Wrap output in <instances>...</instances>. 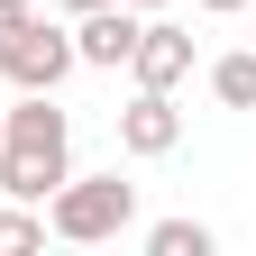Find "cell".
Listing matches in <instances>:
<instances>
[{
  "label": "cell",
  "mask_w": 256,
  "mask_h": 256,
  "mask_svg": "<svg viewBox=\"0 0 256 256\" xmlns=\"http://www.w3.org/2000/svg\"><path fill=\"white\" fill-rule=\"evenodd\" d=\"M74 174V110L55 92H18L0 101V202H37Z\"/></svg>",
  "instance_id": "obj_1"
},
{
  "label": "cell",
  "mask_w": 256,
  "mask_h": 256,
  "mask_svg": "<svg viewBox=\"0 0 256 256\" xmlns=\"http://www.w3.org/2000/svg\"><path fill=\"white\" fill-rule=\"evenodd\" d=\"M128 229H138V183L119 165L110 174H64L46 192V238H64V247H110Z\"/></svg>",
  "instance_id": "obj_2"
},
{
  "label": "cell",
  "mask_w": 256,
  "mask_h": 256,
  "mask_svg": "<svg viewBox=\"0 0 256 256\" xmlns=\"http://www.w3.org/2000/svg\"><path fill=\"white\" fill-rule=\"evenodd\" d=\"M82 64H74V28H55V18H28L10 46H0V82L10 92H64Z\"/></svg>",
  "instance_id": "obj_3"
},
{
  "label": "cell",
  "mask_w": 256,
  "mask_h": 256,
  "mask_svg": "<svg viewBox=\"0 0 256 256\" xmlns=\"http://www.w3.org/2000/svg\"><path fill=\"white\" fill-rule=\"evenodd\" d=\"M138 92H174V82H192V28H174L165 10H146V28H138V46H128V64H119Z\"/></svg>",
  "instance_id": "obj_4"
},
{
  "label": "cell",
  "mask_w": 256,
  "mask_h": 256,
  "mask_svg": "<svg viewBox=\"0 0 256 256\" xmlns=\"http://www.w3.org/2000/svg\"><path fill=\"white\" fill-rule=\"evenodd\" d=\"M64 28H74V64H82V74H119L128 46H138V28H146V10L101 0V10H82V18H64Z\"/></svg>",
  "instance_id": "obj_5"
},
{
  "label": "cell",
  "mask_w": 256,
  "mask_h": 256,
  "mask_svg": "<svg viewBox=\"0 0 256 256\" xmlns=\"http://www.w3.org/2000/svg\"><path fill=\"white\" fill-rule=\"evenodd\" d=\"M174 146H183V110H174V92H128V110H119V156L156 165V156H174Z\"/></svg>",
  "instance_id": "obj_6"
},
{
  "label": "cell",
  "mask_w": 256,
  "mask_h": 256,
  "mask_svg": "<svg viewBox=\"0 0 256 256\" xmlns=\"http://www.w3.org/2000/svg\"><path fill=\"white\" fill-rule=\"evenodd\" d=\"M210 101H220V110H256V46L210 55Z\"/></svg>",
  "instance_id": "obj_7"
},
{
  "label": "cell",
  "mask_w": 256,
  "mask_h": 256,
  "mask_svg": "<svg viewBox=\"0 0 256 256\" xmlns=\"http://www.w3.org/2000/svg\"><path fill=\"white\" fill-rule=\"evenodd\" d=\"M220 247V229H210V220H156V229H146V256H210Z\"/></svg>",
  "instance_id": "obj_8"
},
{
  "label": "cell",
  "mask_w": 256,
  "mask_h": 256,
  "mask_svg": "<svg viewBox=\"0 0 256 256\" xmlns=\"http://www.w3.org/2000/svg\"><path fill=\"white\" fill-rule=\"evenodd\" d=\"M46 247V210L37 202H0V256H37Z\"/></svg>",
  "instance_id": "obj_9"
},
{
  "label": "cell",
  "mask_w": 256,
  "mask_h": 256,
  "mask_svg": "<svg viewBox=\"0 0 256 256\" xmlns=\"http://www.w3.org/2000/svg\"><path fill=\"white\" fill-rule=\"evenodd\" d=\"M28 18H37V0H0V46H10V37H18Z\"/></svg>",
  "instance_id": "obj_10"
},
{
  "label": "cell",
  "mask_w": 256,
  "mask_h": 256,
  "mask_svg": "<svg viewBox=\"0 0 256 256\" xmlns=\"http://www.w3.org/2000/svg\"><path fill=\"white\" fill-rule=\"evenodd\" d=\"M192 10H202V18H238L247 0H192Z\"/></svg>",
  "instance_id": "obj_11"
},
{
  "label": "cell",
  "mask_w": 256,
  "mask_h": 256,
  "mask_svg": "<svg viewBox=\"0 0 256 256\" xmlns=\"http://www.w3.org/2000/svg\"><path fill=\"white\" fill-rule=\"evenodd\" d=\"M55 10H64V18H82V10H101V0H55Z\"/></svg>",
  "instance_id": "obj_12"
},
{
  "label": "cell",
  "mask_w": 256,
  "mask_h": 256,
  "mask_svg": "<svg viewBox=\"0 0 256 256\" xmlns=\"http://www.w3.org/2000/svg\"><path fill=\"white\" fill-rule=\"evenodd\" d=\"M238 18H247V46H256V0H247V10H238Z\"/></svg>",
  "instance_id": "obj_13"
},
{
  "label": "cell",
  "mask_w": 256,
  "mask_h": 256,
  "mask_svg": "<svg viewBox=\"0 0 256 256\" xmlns=\"http://www.w3.org/2000/svg\"><path fill=\"white\" fill-rule=\"evenodd\" d=\"M128 10H174V0H128Z\"/></svg>",
  "instance_id": "obj_14"
}]
</instances>
